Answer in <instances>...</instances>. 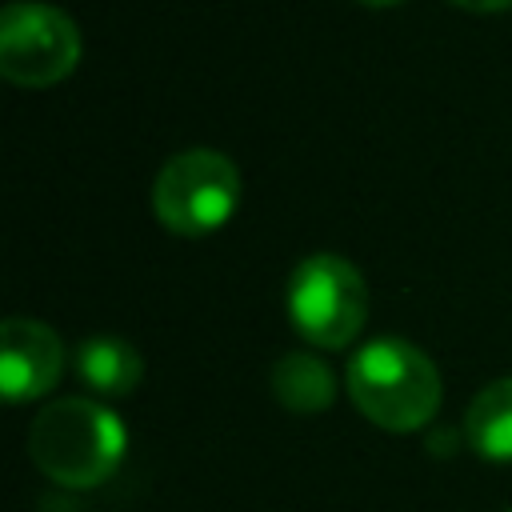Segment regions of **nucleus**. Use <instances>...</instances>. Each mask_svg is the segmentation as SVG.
Instances as JSON below:
<instances>
[{"mask_svg":"<svg viewBox=\"0 0 512 512\" xmlns=\"http://www.w3.org/2000/svg\"><path fill=\"white\" fill-rule=\"evenodd\" d=\"M128 448L124 420L88 396H64L36 412L28 428V456L32 464L60 488L84 492L104 484Z\"/></svg>","mask_w":512,"mask_h":512,"instance_id":"nucleus-1","label":"nucleus"},{"mask_svg":"<svg viewBox=\"0 0 512 512\" xmlns=\"http://www.w3.org/2000/svg\"><path fill=\"white\" fill-rule=\"evenodd\" d=\"M348 396L364 420L384 432H416L440 412V372L416 344L400 336L368 340L352 352L344 372Z\"/></svg>","mask_w":512,"mask_h":512,"instance_id":"nucleus-2","label":"nucleus"},{"mask_svg":"<svg viewBox=\"0 0 512 512\" xmlns=\"http://www.w3.org/2000/svg\"><path fill=\"white\" fill-rule=\"evenodd\" d=\"M284 308L308 344L344 348L368 320V284L360 268L340 252H312L288 272Z\"/></svg>","mask_w":512,"mask_h":512,"instance_id":"nucleus-3","label":"nucleus"},{"mask_svg":"<svg viewBox=\"0 0 512 512\" xmlns=\"http://www.w3.org/2000/svg\"><path fill=\"white\" fill-rule=\"evenodd\" d=\"M240 204V172L216 148H184L168 156L152 180V216L176 236H208L232 220Z\"/></svg>","mask_w":512,"mask_h":512,"instance_id":"nucleus-4","label":"nucleus"},{"mask_svg":"<svg viewBox=\"0 0 512 512\" xmlns=\"http://www.w3.org/2000/svg\"><path fill=\"white\" fill-rule=\"evenodd\" d=\"M80 64L76 20L44 0H12L0 12V76L20 88H48Z\"/></svg>","mask_w":512,"mask_h":512,"instance_id":"nucleus-5","label":"nucleus"},{"mask_svg":"<svg viewBox=\"0 0 512 512\" xmlns=\"http://www.w3.org/2000/svg\"><path fill=\"white\" fill-rule=\"evenodd\" d=\"M60 372H64V344L44 320L8 316L0 324V388L8 404H24L52 392Z\"/></svg>","mask_w":512,"mask_h":512,"instance_id":"nucleus-6","label":"nucleus"},{"mask_svg":"<svg viewBox=\"0 0 512 512\" xmlns=\"http://www.w3.org/2000/svg\"><path fill=\"white\" fill-rule=\"evenodd\" d=\"M464 440L492 464H512V376L484 384L464 412Z\"/></svg>","mask_w":512,"mask_h":512,"instance_id":"nucleus-7","label":"nucleus"},{"mask_svg":"<svg viewBox=\"0 0 512 512\" xmlns=\"http://www.w3.org/2000/svg\"><path fill=\"white\" fill-rule=\"evenodd\" d=\"M76 372L96 396H128L144 376V360L120 336H88L76 348Z\"/></svg>","mask_w":512,"mask_h":512,"instance_id":"nucleus-8","label":"nucleus"},{"mask_svg":"<svg viewBox=\"0 0 512 512\" xmlns=\"http://www.w3.org/2000/svg\"><path fill=\"white\" fill-rule=\"evenodd\" d=\"M272 396L280 400V408L312 416L332 408L336 400V376L332 368L312 356V352H288L272 364Z\"/></svg>","mask_w":512,"mask_h":512,"instance_id":"nucleus-9","label":"nucleus"},{"mask_svg":"<svg viewBox=\"0 0 512 512\" xmlns=\"http://www.w3.org/2000/svg\"><path fill=\"white\" fill-rule=\"evenodd\" d=\"M448 4H456L464 12H508L512 8V0H448Z\"/></svg>","mask_w":512,"mask_h":512,"instance_id":"nucleus-10","label":"nucleus"},{"mask_svg":"<svg viewBox=\"0 0 512 512\" xmlns=\"http://www.w3.org/2000/svg\"><path fill=\"white\" fill-rule=\"evenodd\" d=\"M356 4H364V8H400L404 0H356Z\"/></svg>","mask_w":512,"mask_h":512,"instance_id":"nucleus-11","label":"nucleus"},{"mask_svg":"<svg viewBox=\"0 0 512 512\" xmlns=\"http://www.w3.org/2000/svg\"><path fill=\"white\" fill-rule=\"evenodd\" d=\"M504 512H512V508H504Z\"/></svg>","mask_w":512,"mask_h":512,"instance_id":"nucleus-12","label":"nucleus"}]
</instances>
